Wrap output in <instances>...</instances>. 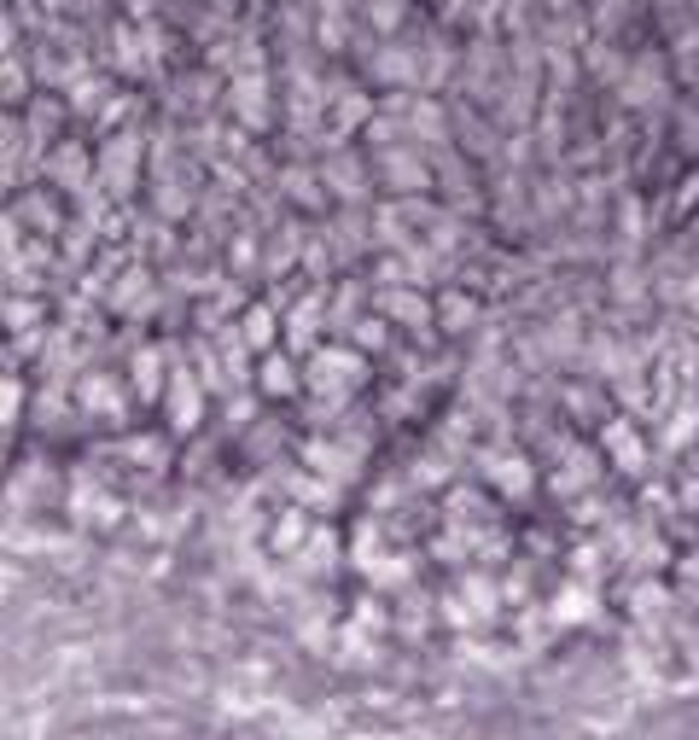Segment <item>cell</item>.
Here are the masks:
<instances>
[{
	"instance_id": "cell-1",
	"label": "cell",
	"mask_w": 699,
	"mask_h": 740,
	"mask_svg": "<svg viewBox=\"0 0 699 740\" xmlns=\"http://www.w3.org/2000/svg\"><path fill=\"white\" fill-rule=\"evenodd\" d=\"M268 379H263V385H268V391H274V397H286V391H292V379H286V373H292V368H286V362H280V356H274V362H268Z\"/></svg>"
}]
</instances>
